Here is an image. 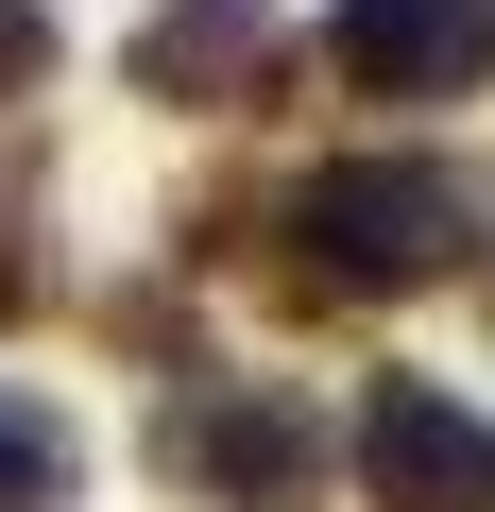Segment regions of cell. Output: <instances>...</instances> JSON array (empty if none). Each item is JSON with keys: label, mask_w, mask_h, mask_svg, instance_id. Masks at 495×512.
<instances>
[{"label": "cell", "mask_w": 495, "mask_h": 512, "mask_svg": "<svg viewBox=\"0 0 495 512\" xmlns=\"http://www.w3.org/2000/svg\"><path fill=\"white\" fill-rule=\"evenodd\" d=\"M154 461H171V495H205V512H325V410L274 393V376H205V393H171Z\"/></svg>", "instance_id": "obj_2"}, {"label": "cell", "mask_w": 495, "mask_h": 512, "mask_svg": "<svg viewBox=\"0 0 495 512\" xmlns=\"http://www.w3.org/2000/svg\"><path fill=\"white\" fill-rule=\"evenodd\" d=\"M274 239H291V256H274L291 308H376V291H444V274H461V256H478V205H461V171H427V154H325Z\"/></svg>", "instance_id": "obj_1"}, {"label": "cell", "mask_w": 495, "mask_h": 512, "mask_svg": "<svg viewBox=\"0 0 495 512\" xmlns=\"http://www.w3.org/2000/svg\"><path fill=\"white\" fill-rule=\"evenodd\" d=\"M52 86V18H35V0H0V103H35Z\"/></svg>", "instance_id": "obj_7"}, {"label": "cell", "mask_w": 495, "mask_h": 512, "mask_svg": "<svg viewBox=\"0 0 495 512\" xmlns=\"http://www.w3.org/2000/svg\"><path fill=\"white\" fill-rule=\"evenodd\" d=\"M325 69L359 103H461L495 69V18H478V0H342V18H325Z\"/></svg>", "instance_id": "obj_5"}, {"label": "cell", "mask_w": 495, "mask_h": 512, "mask_svg": "<svg viewBox=\"0 0 495 512\" xmlns=\"http://www.w3.org/2000/svg\"><path fill=\"white\" fill-rule=\"evenodd\" d=\"M274 0H154V18L120 35V69H137V103H188V120H222V103H274Z\"/></svg>", "instance_id": "obj_4"}, {"label": "cell", "mask_w": 495, "mask_h": 512, "mask_svg": "<svg viewBox=\"0 0 495 512\" xmlns=\"http://www.w3.org/2000/svg\"><path fill=\"white\" fill-rule=\"evenodd\" d=\"M35 308V239H18V205H0V325Z\"/></svg>", "instance_id": "obj_8"}, {"label": "cell", "mask_w": 495, "mask_h": 512, "mask_svg": "<svg viewBox=\"0 0 495 512\" xmlns=\"http://www.w3.org/2000/svg\"><path fill=\"white\" fill-rule=\"evenodd\" d=\"M69 495H86L69 410H52V393H0V512H69Z\"/></svg>", "instance_id": "obj_6"}, {"label": "cell", "mask_w": 495, "mask_h": 512, "mask_svg": "<svg viewBox=\"0 0 495 512\" xmlns=\"http://www.w3.org/2000/svg\"><path fill=\"white\" fill-rule=\"evenodd\" d=\"M359 495L376 512H495V427L427 376H376L359 393Z\"/></svg>", "instance_id": "obj_3"}]
</instances>
